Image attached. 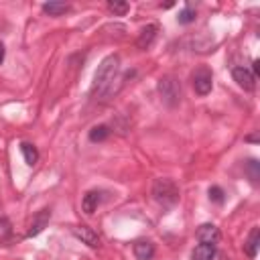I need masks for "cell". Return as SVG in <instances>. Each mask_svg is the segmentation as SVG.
I'll return each mask as SVG.
<instances>
[{"instance_id":"6da1fadb","label":"cell","mask_w":260,"mask_h":260,"mask_svg":"<svg viewBox=\"0 0 260 260\" xmlns=\"http://www.w3.org/2000/svg\"><path fill=\"white\" fill-rule=\"evenodd\" d=\"M118 69H120V57L114 53V55H108L102 63H100V67H98V71H95V75H93V83H91V87H89V93L91 95H108L110 93V87H112V83H114V79H116V75H118Z\"/></svg>"},{"instance_id":"7a4b0ae2","label":"cell","mask_w":260,"mask_h":260,"mask_svg":"<svg viewBox=\"0 0 260 260\" xmlns=\"http://www.w3.org/2000/svg\"><path fill=\"white\" fill-rule=\"evenodd\" d=\"M179 197H181V193H179V187H177V183L173 179H154V183H152V199L160 207H165V209L173 207L179 201Z\"/></svg>"},{"instance_id":"3957f363","label":"cell","mask_w":260,"mask_h":260,"mask_svg":"<svg viewBox=\"0 0 260 260\" xmlns=\"http://www.w3.org/2000/svg\"><path fill=\"white\" fill-rule=\"evenodd\" d=\"M156 89H158V93H160V98H162V102H165L167 106L173 108V106H177V104L181 102V83H179L177 77H173V75H162V77L158 79Z\"/></svg>"},{"instance_id":"277c9868","label":"cell","mask_w":260,"mask_h":260,"mask_svg":"<svg viewBox=\"0 0 260 260\" xmlns=\"http://www.w3.org/2000/svg\"><path fill=\"white\" fill-rule=\"evenodd\" d=\"M213 87V75L207 67H199L193 71V89L197 95H207Z\"/></svg>"},{"instance_id":"5b68a950","label":"cell","mask_w":260,"mask_h":260,"mask_svg":"<svg viewBox=\"0 0 260 260\" xmlns=\"http://www.w3.org/2000/svg\"><path fill=\"white\" fill-rule=\"evenodd\" d=\"M232 77H234V81H236L240 87H244L246 91H252V89L256 87V77H254L252 71H250L248 67H244V65L232 67Z\"/></svg>"},{"instance_id":"8992f818","label":"cell","mask_w":260,"mask_h":260,"mask_svg":"<svg viewBox=\"0 0 260 260\" xmlns=\"http://www.w3.org/2000/svg\"><path fill=\"white\" fill-rule=\"evenodd\" d=\"M49 219H51V209H49V207L37 211L35 217H32V221H30V228H28V232H26V238L39 236V234L49 225Z\"/></svg>"},{"instance_id":"52a82bcc","label":"cell","mask_w":260,"mask_h":260,"mask_svg":"<svg viewBox=\"0 0 260 260\" xmlns=\"http://www.w3.org/2000/svg\"><path fill=\"white\" fill-rule=\"evenodd\" d=\"M71 234H73L77 240H81L83 244H87L89 248H100V246H102L100 236H98L91 228H87V225H75V228L71 230Z\"/></svg>"},{"instance_id":"ba28073f","label":"cell","mask_w":260,"mask_h":260,"mask_svg":"<svg viewBox=\"0 0 260 260\" xmlns=\"http://www.w3.org/2000/svg\"><path fill=\"white\" fill-rule=\"evenodd\" d=\"M156 32H158V24H154V22H150V24H146L140 32H138V39H136V47L138 49H142V51H146L152 43H154V39H156Z\"/></svg>"},{"instance_id":"9c48e42d","label":"cell","mask_w":260,"mask_h":260,"mask_svg":"<svg viewBox=\"0 0 260 260\" xmlns=\"http://www.w3.org/2000/svg\"><path fill=\"white\" fill-rule=\"evenodd\" d=\"M219 238H221V234L213 223H201L197 228V240L201 244H217Z\"/></svg>"},{"instance_id":"30bf717a","label":"cell","mask_w":260,"mask_h":260,"mask_svg":"<svg viewBox=\"0 0 260 260\" xmlns=\"http://www.w3.org/2000/svg\"><path fill=\"white\" fill-rule=\"evenodd\" d=\"M132 252H134L136 260H152L154 258V244L148 240H138V242H134Z\"/></svg>"},{"instance_id":"8fae6325","label":"cell","mask_w":260,"mask_h":260,"mask_svg":"<svg viewBox=\"0 0 260 260\" xmlns=\"http://www.w3.org/2000/svg\"><path fill=\"white\" fill-rule=\"evenodd\" d=\"M100 203H102V191L91 189V191H87V193L81 197V209H83L87 215H91V213L98 209Z\"/></svg>"},{"instance_id":"7c38bea8","label":"cell","mask_w":260,"mask_h":260,"mask_svg":"<svg viewBox=\"0 0 260 260\" xmlns=\"http://www.w3.org/2000/svg\"><path fill=\"white\" fill-rule=\"evenodd\" d=\"M258 248H260V228H252L248 234V240L244 244V250L248 254V258H256L258 256Z\"/></svg>"},{"instance_id":"4fadbf2b","label":"cell","mask_w":260,"mask_h":260,"mask_svg":"<svg viewBox=\"0 0 260 260\" xmlns=\"http://www.w3.org/2000/svg\"><path fill=\"white\" fill-rule=\"evenodd\" d=\"M215 252H217L215 244H199V246H195L191 256H193V260H211Z\"/></svg>"},{"instance_id":"5bb4252c","label":"cell","mask_w":260,"mask_h":260,"mask_svg":"<svg viewBox=\"0 0 260 260\" xmlns=\"http://www.w3.org/2000/svg\"><path fill=\"white\" fill-rule=\"evenodd\" d=\"M20 152H22L24 162H26L28 167L37 165V160H39V150H37L35 144H30V142H20Z\"/></svg>"},{"instance_id":"9a60e30c","label":"cell","mask_w":260,"mask_h":260,"mask_svg":"<svg viewBox=\"0 0 260 260\" xmlns=\"http://www.w3.org/2000/svg\"><path fill=\"white\" fill-rule=\"evenodd\" d=\"M69 4H65V2H45L43 4V12L45 14H49V16H61V14H65V12H69Z\"/></svg>"},{"instance_id":"2e32d148","label":"cell","mask_w":260,"mask_h":260,"mask_svg":"<svg viewBox=\"0 0 260 260\" xmlns=\"http://www.w3.org/2000/svg\"><path fill=\"white\" fill-rule=\"evenodd\" d=\"M112 134V130H110V126H106V124H98V126H93L91 130H89V140L91 142H104L108 136Z\"/></svg>"},{"instance_id":"e0dca14e","label":"cell","mask_w":260,"mask_h":260,"mask_svg":"<svg viewBox=\"0 0 260 260\" xmlns=\"http://www.w3.org/2000/svg\"><path fill=\"white\" fill-rule=\"evenodd\" d=\"M244 169H246V173H248V177H250L252 183H258L260 181V162L256 158H248L244 162Z\"/></svg>"},{"instance_id":"ac0fdd59","label":"cell","mask_w":260,"mask_h":260,"mask_svg":"<svg viewBox=\"0 0 260 260\" xmlns=\"http://www.w3.org/2000/svg\"><path fill=\"white\" fill-rule=\"evenodd\" d=\"M195 18H197L195 8H193L191 4H185V8H183V10L179 12V16H177V22H179V24H191Z\"/></svg>"},{"instance_id":"d6986e66","label":"cell","mask_w":260,"mask_h":260,"mask_svg":"<svg viewBox=\"0 0 260 260\" xmlns=\"http://www.w3.org/2000/svg\"><path fill=\"white\" fill-rule=\"evenodd\" d=\"M108 10L114 12V16H124L130 10V4L128 2H122V0H110L108 2Z\"/></svg>"},{"instance_id":"ffe728a7","label":"cell","mask_w":260,"mask_h":260,"mask_svg":"<svg viewBox=\"0 0 260 260\" xmlns=\"http://www.w3.org/2000/svg\"><path fill=\"white\" fill-rule=\"evenodd\" d=\"M12 238V225L6 215H0V244L8 242Z\"/></svg>"},{"instance_id":"44dd1931","label":"cell","mask_w":260,"mask_h":260,"mask_svg":"<svg viewBox=\"0 0 260 260\" xmlns=\"http://www.w3.org/2000/svg\"><path fill=\"white\" fill-rule=\"evenodd\" d=\"M207 195H209V199H211L213 203H219V205H221V203L225 201V193H223V189H221V187H217V185L209 187Z\"/></svg>"},{"instance_id":"7402d4cb","label":"cell","mask_w":260,"mask_h":260,"mask_svg":"<svg viewBox=\"0 0 260 260\" xmlns=\"http://www.w3.org/2000/svg\"><path fill=\"white\" fill-rule=\"evenodd\" d=\"M250 71H252L254 77H258V73H260V61H258V59L252 61V69H250Z\"/></svg>"},{"instance_id":"603a6c76","label":"cell","mask_w":260,"mask_h":260,"mask_svg":"<svg viewBox=\"0 0 260 260\" xmlns=\"http://www.w3.org/2000/svg\"><path fill=\"white\" fill-rule=\"evenodd\" d=\"M4 55H6V49H4V45L0 43V65L4 63Z\"/></svg>"}]
</instances>
